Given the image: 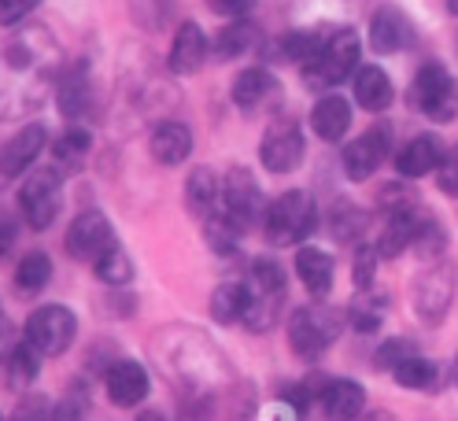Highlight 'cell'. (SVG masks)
<instances>
[{"label": "cell", "instance_id": "1", "mask_svg": "<svg viewBox=\"0 0 458 421\" xmlns=\"http://www.w3.org/2000/svg\"><path fill=\"white\" fill-rule=\"evenodd\" d=\"M359 55H362V41H359V34L352 30V26H340V30H333L326 41H322V48H318V55L307 63V71H303V81L310 89H333V86H340L348 74H355L359 71Z\"/></svg>", "mask_w": 458, "mask_h": 421}, {"label": "cell", "instance_id": "2", "mask_svg": "<svg viewBox=\"0 0 458 421\" xmlns=\"http://www.w3.org/2000/svg\"><path fill=\"white\" fill-rule=\"evenodd\" d=\"M263 226H267V240L277 248L303 244V240H310L314 230H318V207H314V200L307 192L293 189V192L277 196V200L267 207Z\"/></svg>", "mask_w": 458, "mask_h": 421}, {"label": "cell", "instance_id": "3", "mask_svg": "<svg viewBox=\"0 0 458 421\" xmlns=\"http://www.w3.org/2000/svg\"><path fill=\"white\" fill-rule=\"evenodd\" d=\"M344 329V318L336 307H326V303H310V307H300V311H293L289 318V344L300 358H318L326 355L336 336Z\"/></svg>", "mask_w": 458, "mask_h": 421}, {"label": "cell", "instance_id": "4", "mask_svg": "<svg viewBox=\"0 0 458 421\" xmlns=\"http://www.w3.org/2000/svg\"><path fill=\"white\" fill-rule=\"evenodd\" d=\"M414 107L425 111L433 122H451L458 115V89H454V78L447 74L444 63L428 60L418 67L414 74Z\"/></svg>", "mask_w": 458, "mask_h": 421}, {"label": "cell", "instance_id": "5", "mask_svg": "<svg viewBox=\"0 0 458 421\" xmlns=\"http://www.w3.org/2000/svg\"><path fill=\"white\" fill-rule=\"evenodd\" d=\"M74 333H78V318L60 303H45L26 318V344H30L41 358L64 355L74 341Z\"/></svg>", "mask_w": 458, "mask_h": 421}, {"label": "cell", "instance_id": "6", "mask_svg": "<svg viewBox=\"0 0 458 421\" xmlns=\"http://www.w3.org/2000/svg\"><path fill=\"white\" fill-rule=\"evenodd\" d=\"M119 244L104 211H81L67 230V256L78 263H100Z\"/></svg>", "mask_w": 458, "mask_h": 421}, {"label": "cell", "instance_id": "7", "mask_svg": "<svg viewBox=\"0 0 458 421\" xmlns=\"http://www.w3.org/2000/svg\"><path fill=\"white\" fill-rule=\"evenodd\" d=\"M388 156H392V126L377 122L344 148V171H348L352 181H366V178H374L381 171V163Z\"/></svg>", "mask_w": 458, "mask_h": 421}, {"label": "cell", "instance_id": "8", "mask_svg": "<svg viewBox=\"0 0 458 421\" xmlns=\"http://www.w3.org/2000/svg\"><path fill=\"white\" fill-rule=\"evenodd\" d=\"M19 207L26 215V222H30L34 230H48L55 215H60L64 207V189H60V174L55 171H41L34 174L30 181H22L19 189Z\"/></svg>", "mask_w": 458, "mask_h": 421}, {"label": "cell", "instance_id": "9", "mask_svg": "<svg viewBox=\"0 0 458 421\" xmlns=\"http://www.w3.org/2000/svg\"><path fill=\"white\" fill-rule=\"evenodd\" d=\"M454 299V266L433 263L414 285V311L421 322H440Z\"/></svg>", "mask_w": 458, "mask_h": 421}, {"label": "cell", "instance_id": "10", "mask_svg": "<svg viewBox=\"0 0 458 421\" xmlns=\"http://www.w3.org/2000/svg\"><path fill=\"white\" fill-rule=\"evenodd\" d=\"M222 207H225V215L233 218L241 230H251L255 218L267 215L263 211L259 181H255L248 171H241V166H233V171L222 178Z\"/></svg>", "mask_w": 458, "mask_h": 421}, {"label": "cell", "instance_id": "11", "mask_svg": "<svg viewBox=\"0 0 458 421\" xmlns=\"http://www.w3.org/2000/svg\"><path fill=\"white\" fill-rule=\"evenodd\" d=\"M303 130L296 122H274L259 145V159L270 174H289L303 163Z\"/></svg>", "mask_w": 458, "mask_h": 421}, {"label": "cell", "instance_id": "12", "mask_svg": "<svg viewBox=\"0 0 458 421\" xmlns=\"http://www.w3.org/2000/svg\"><path fill=\"white\" fill-rule=\"evenodd\" d=\"M411 41H414V22L407 19L403 8L385 4L374 12V19H369V48L381 55H395L411 48Z\"/></svg>", "mask_w": 458, "mask_h": 421}, {"label": "cell", "instance_id": "13", "mask_svg": "<svg viewBox=\"0 0 458 421\" xmlns=\"http://www.w3.org/2000/svg\"><path fill=\"white\" fill-rule=\"evenodd\" d=\"M45 145H48V130L41 122L22 126L12 140L0 145V178H15L26 171V166H34L41 159Z\"/></svg>", "mask_w": 458, "mask_h": 421}, {"label": "cell", "instance_id": "14", "mask_svg": "<svg viewBox=\"0 0 458 421\" xmlns=\"http://www.w3.org/2000/svg\"><path fill=\"white\" fill-rule=\"evenodd\" d=\"M104 388H107V400H111L114 407L130 410V407H137V403H145V396H148V374H145V366H140L137 358H119V362H114V366L107 370Z\"/></svg>", "mask_w": 458, "mask_h": 421}, {"label": "cell", "instance_id": "15", "mask_svg": "<svg viewBox=\"0 0 458 421\" xmlns=\"http://www.w3.org/2000/svg\"><path fill=\"white\" fill-rule=\"evenodd\" d=\"M281 100V81L267 67H248L233 78V104L241 111H267Z\"/></svg>", "mask_w": 458, "mask_h": 421}, {"label": "cell", "instance_id": "16", "mask_svg": "<svg viewBox=\"0 0 458 421\" xmlns=\"http://www.w3.org/2000/svg\"><path fill=\"white\" fill-rule=\"evenodd\" d=\"M444 152L447 148H444V140L437 133H421L395 152V171L403 178H425L428 171H437V166L444 163Z\"/></svg>", "mask_w": 458, "mask_h": 421}, {"label": "cell", "instance_id": "17", "mask_svg": "<svg viewBox=\"0 0 458 421\" xmlns=\"http://www.w3.org/2000/svg\"><path fill=\"white\" fill-rule=\"evenodd\" d=\"M322 407H326V417L329 421H355L366 410V392L352 377H336L322 392Z\"/></svg>", "mask_w": 458, "mask_h": 421}, {"label": "cell", "instance_id": "18", "mask_svg": "<svg viewBox=\"0 0 458 421\" xmlns=\"http://www.w3.org/2000/svg\"><path fill=\"white\" fill-rule=\"evenodd\" d=\"M204 55H208L204 30H199L196 22H182L178 34H174V45H170V55H166L170 71L174 74H192V71H199V63H204Z\"/></svg>", "mask_w": 458, "mask_h": 421}, {"label": "cell", "instance_id": "19", "mask_svg": "<svg viewBox=\"0 0 458 421\" xmlns=\"http://www.w3.org/2000/svg\"><path fill=\"white\" fill-rule=\"evenodd\" d=\"M148 148H152V159L163 163V166H178L189 159L192 152V133L185 122H159L148 137Z\"/></svg>", "mask_w": 458, "mask_h": 421}, {"label": "cell", "instance_id": "20", "mask_svg": "<svg viewBox=\"0 0 458 421\" xmlns=\"http://www.w3.org/2000/svg\"><path fill=\"white\" fill-rule=\"evenodd\" d=\"M296 270H300V281H303V289L314 296V299H322L329 296L333 289V259L326 256L322 248H300L296 251Z\"/></svg>", "mask_w": 458, "mask_h": 421}, {"label": "cell", "instance_id": "21", "mask_svg": "<svg viewBox=\"0 0 458 421\" xmlns=\"http://www.w3.org/2000/svg\"><path fill=\"white\" fill-rule=\"evenodd\" d=\"M352 126V104L344 97H322L310 111V130L318 133L322 140H340Z\"/></svg>", "mask_w": 458, "mask_h": 421}, {"label": "cell", "instance_id": "22", "mask_svg": "<svg viewBox=\"0 0 458 421\" xmlns=\"http://www.w3.org/2000/svg\"><path fill=\"white\" fill-rule=\"evenodd\" d=\"M218 196H222L218 174L211 171V166H196V171L189 174V181H185V207H189V215H196V218L215 215Z\"/></svg>", "mask_w": 458, "mask_h": 421}, {"label": "cell", "instance_id": "23", "mask_svg": "<svg viewBox=\"0 0 458 421\" xmlns=\"http://www.w3.org/2000/svg\"><path fill=\"white\" fill-rule=\"evenodd\" d=\"M355 100L362 111H385L395 100V89L381 67H359L355 71Z\"/></svg>", "mask_w": 458, "mask_h": 421}, {"label": "cell", "instance_id": "24", "mask_svg": "<svg viewBox=\"0 0 458 421\" xmlns=\"http://www.w3.org/2000/svg\"><path fill=\"white\" fill-rule=\"evenodd\" d=\"M248 303H251V289L241 285V281H225L211 292V318L218 325H237L248 315Z\"/></svg>", "mask_w": 458, "mask_h": 421}, {"label": "cell", "instance_id": "25", "mask_svg": "<svg viewBox=\"0 0 458 421\" xmlns=\"http://www.w3.org/2000/svg\"><path fill=\"white\" fill-rule=\"evenodd\" d=\"M255 45H259V26L248 22V19H233L215 34L211 52L218 55V60H241V55L248 48H255Z\"/></svg>", "mask_w": 458, "mask_h": 421}, {"label": "cell", "instance_id": "26", "mask_svg": "<svg viewBox=\"0 0 458 421\" xmlns=\"http://www.w3.org/2000/svg\"><path fill=\"white\" fill-rule=\"evenodd\" d=\"M414 226H418V211H411V215H388V222H385V230H381V237H377V256L381 259H395V256H403V251L411 248V240H414Z\"/></svg>", "mask_w": 458, "mask_h": 421}, {"label": "cell", "instance_id": "27", "mask_svg": "<svg viewBox=\"0 0 458 421\" xmlns=\"http://www.w3.org/2000/svg\"><path fill=\"white\" fill-rule=\"evenodd\" d=\"M48 281H52V259L45 256V251H30V256L19 259V266H15V289L22 296H38Z\"/></svg>", "mask_w": 458, "mask_h": 421}, {"label": "cell", "instance_id": "28", "mask_svg": "<svg viewBox=\"0 0 458 421\" xmlns=\"http://www.w3.org/2000/svg\"><path fill=\"white\" fill-rule=\"evenodd\" d=\"M366 222H369V215H366L359 204H352V200H340V204H333L329 230H333V237H336L340 244L362 240V233H366Z\"/></svg>", "mask_w": 458, "mask_h": 421}, {"label": "cell", "instance_id": "29", "mask_svg": "<svg viewBox=\"0 0 458 421\" xmlns=\"http://www.w3.org/2000/svg\"><path fill=\"white\" fill-rule=\"evenodd\" d=\"M241 226L225 211H215L204 218V237H208V248L218 251V256H233L237 251V240H241Z\"/></svg>", "mask_w": 458, "mask_h": 421}, {"label": "cell", "instance_id": "30", "mask_svg": "<svg viewBox=\"0 0 458 421\" xmlns=\"http://www.w3.org/2000/svg\"><path fill=\"white\" fill-rule=\"evenodd\" d=\"M392 377L403 388H411V392H433V384H437V362L425 358V355H414V358L403 362V366H395Z\"/></svg>", "mask_w": 458, "mask_h": 421}, {"label": "cell", "instance_id": "31", "mask_svg": "<svg viewBox=\"0 0 458 421\" xmlns=\"http://www.w3.org/2000/svg\"><path fill=\"white\" fill-rule=\"evenodd\" d=\"M411 248L418 251V256L428 263V259H437L440 251H444V226L433 218V215H418V226H414V240Z\"/></svg>", "mask_w": 458, "mask_h": 421}, {"label": "cell", "instance_id": "32", "mask_svg": "<svg viewBox=\"0 0 458 421\" xmlns=\"http://www.w3.org/2000/svg\"><path fill=\"white\" fill-rule=\"evenodd\" d=\"M85 107H89V81H85V74L78 71L60 86V111L71 122H78L85 115Z\"/></svg>", "mask_w": 458, "mask_h": 421}, {"label": "cell", "instance_id": "33", "mask_svg": "<svg viewBox=\"0 0 458 421\" xmlns=\"http://www.w3.org/2000/svg\"><path fill=\"white\" fill-rule=\"evenodd\" d=\"M93 270H97V277L104 281V285H130V281H133V259L126 256L119 244H114L100 263H93Z\"/></svg>", "mask_w": 458, "mask_h": 421}, {"label": "cell", "instance_id": "34", "mask_svg": "<svg viewBox=\"0 0 458 421\" xmlns=\"http://www.w3.org/2000/svg\"><path fill=\"white\" fill-rule=\"evenodd\" d=\"M248 289L259 292V296H284V270L274 259L259 256L251 263V285Z\"/></svg>", "mask_w": 458, "mask_h": 421}, {"label": "cell", "instance_id": "35", "mask_svg": "<svg viewBox=\"0 0 458 421\" xmlns=\"http://www.w3.org/2000/svg\"><path fill=\"white\" fill-rule=\"evenodd\" d=\"M277 315H281V296H259V292H251L244 325L251 333H267V329L277 325Z\"/></svg>", "mask_w": 458, "mask_h": 421}, {"label": "cell", "instance_id": "36", "mask_svg": "<svg viewBox=\"0 0 458 421\" xmlns=\"http://www.w3.org/2000/svg\"><path fill=\"white\" fill-rule=\"evenodd\" d=\"M385 311H388L385 296H366V299H359V303L352 307V325H355L359 333H374V329L385 322Z\"/></svg>", "mask_w": 458, "mask_h": 421}, {"label": "cell", "instance_id": "37", "mask_svg": "<svg viewBox=\"0 0 458 421\" xmlns=\"http://www.w3.org/2000/svg\"><path fill=\"white\" fill-rule=\"evenodd\" d=\"M414 355H418L414 341H407V336H395V341H388V344H381V348H377L374 366L392 374L395 366H403V362H407V358H414Z\"/></svg>", "mask_w": 458, "mask_h": 421}, {"label": "cell", "instance_id": "38", "mask_svg": "<svg viewBox=\"0 0 458 421\" xmlns=\"http://www.w3.org/2000/svg\"><path fill=\"white\" fill-rule=\"evenodd\" d=\"M89 148H93V137L85 133L81 126H71L60 140H55V156H60V159H74V163H78L85 152H89Z\"/></svg>", "mask_w": 458, "mask_h": 421}, {"label": "cell", "instance_id": "39", "mask_svg": "<svg viewBox=\"0 0 458 421\" xmlns=\"http://www.w3.org/2000/svg\"><path fill=\"white\" fill-rule=\"evenodd\" d=\"M377 248H359L355 251V266H352V281L355 289H369L374 285V274H377Z\"/></svg>", "mask_w": 458, "mask_h": 421}, {"label": "cell", "instance_id": "40", "mask_svg": "<svg viewBox=\"0 0 458 421\" xmlns=\"http://www.w3.org/2000/svg\"><path fill=\"white\" fill-rule=\"evenodd\" d=\"M437 181H440V192L458 196V145L444 152V163L437 166Z\"/></svg>", "mask_w": 458, "mask_h": 421}, {"label": "cell", "instance_id": "41", "mask_svg": "<svg viewBox=\"0 0 458 421\" xmlns=\"http://www.w3.org/2000/svg\"><path fill=\"white\" fill-rule=\"evenodd\" d=\"M41 0H0V26H15L30 15Z\"/></svg>", "mask_w": 458, "mask_h": 421}, {"label": "cell", "instance_id": "42", "mask_svg": "<svg viewBox=\"0 0 458 421\" xmlns=\"http://www.w3.org/2000/svg\"><path fill=\"white\" fill-rule=\"evenodd\" d=\"M12 421H48V403H45L41 396H26V400L15 407Z\"/></svg>", "mask_w": 458, "mask_h": 421}, {"label": "cell", "instance_id": "43", "mask_svg": "<svg viewBox=\"0 0 458 421\" xmlns=\"http://www.w3.org/2000/svg\"><path fill=\"white\" fill-rule=\"evenodd\" d=\"M208 8L215 15H222V19H241V15H248L255 8V0H208Z\"/></svg>", "mask_w": 458, "mask_h": 421}, {"label": "cell", "instance_id": "44", "mask_svg": "<svg viewBox=\"0 0 458 421\" xmlns=\"http://www.w3.org/2000/svg\"><path fill=\"white\" fill-rule=\"evenodd\" d=\"M12 237H15V222H12L4 211H0V256H4V251H8Z\"/></svg>", "mask_w": 458, "mask_h": 421}, {"label": "cell", "instance_id": "45", "mask_svg": "<svg viewBox=\"0 0 458 421\" xmlns=\"http://www.w3.org/2000/svg\"><path fill=\"white\" fill-rule=\"evenodd\" d=\"M359 421H392V414H388V410H369V414L359 417Z\"/></svg>", "mask_w": 458, "mask_h": 421}, {"label": "cell", "instance_id": "46", "mask_svg": "<svg viewBox=\"0 0 458 421\" xmlns=\"http://www.w3.org/2000/svg\"><path fill=\"white\" fill-rule=\"evenodd\" d=\"M137 421H166V417H163V414H159V410H145V414H140V417H137Z\"/></svg>", "mask_w": 458, "mask_h": 421}, {"label": "cell", "instance_id": "47", "mask_svg": "<svg viewBox=\"0 0 458 421\" xmlns=\"http://www.w3.org/2000/svg\"><path fill=\"white\" fill-rule=\"evenodd\" d=\"M451 381L458 384V355H454V366H451Z\"/></svg>", "mask_w": 458, "mask_h": 421}, {"label": "cell", "instance_id": "48", "mask_svg": "<svg viewBox=\"0 0 458 421\" xmlns=\"http://www.w3.org/2000/svg\"><path fill=\"white\" fill-rule=\"evenodd\" d=\"M447 12H451V15H458V0H447Z\"/></svg>", "mask_w": 458, "mask_h": 421}, {"label": "cell", "instance_id": "49", "mask_svg": "<svg viewBox=\"0 0 458 421\" xmlns=\"http://www.w3.org/2000/svg\"><path fill=\"white\" fill-rule=\"evenodd\" d=\"M0 421H4V414H0Z\"/></svg>", "mask_w": 458, "mask_h": 421}]
</instances>
